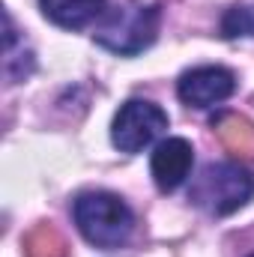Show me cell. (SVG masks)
<instances>
[{"mask_svg": "<svg viewBox=\"0 0 254 257\" xmlns=\"http://www.w3.org/2000/svg\"><path fill=\"white\" fill-rule=\"evenodd\" d=\"M75 224L87 242L99 248H120L135 230V215L111 192H84L72 206Z\"/></svg>", "mask_w": 254, "mask_h": 257, "instance_id": "6da1fadb", "label": "cell"}, {"mask_svg": "<svg viewBox=\"0 0 254 257\" xmlns=\"http://www.w3.org/2000/svg\"><path fill=\"white\" fill-rule=\"evenodd\" d=\"M156 33H159V9L153 3L126 0L111 9V15L96 27L93 39L111 54L132 57L150 48L156 42Z\"/></svg>", "mask_w": 254, "mask_h": 257, "instance_id": "7a4b0ae2", "label": "cell"}, {"mask_svg": "<svg viewBox=\"0 0 254 257\" xmlns=\"http://www.w3.org/2000/svg\"><path fill=\"white\" fill-rule=\"evenodd\" d=\"M254 197V174L242 165L218 162L206 165L191 183L189 200L209 215H230Z\"/></svg>", "mask_w": 254, "mask_h": 257, "instance_id": "3957f363", "label": "cell"}, {"mask_svg": "<svg viewBox=\"0 0 254 257\" xmlns=\"http://www.w3.org/2000/svg\"><path fill=\"white\" fill-rule=\"evenodd\" d=\"M165 128H168V114L159 105H153L147 99H129L114 117L111 141L123 153H141Z\"/></svg>", "mask_w": 254, "mask_h": 257, "instance_id": "277c9868", "label": "cell"}, {"mask_svg": "<svg viewBox=\"0 0 254 257\" xmlns=\"http://www.w3.org/2000/svg\"><path fill=\"white\" fill-rule=\"evenodd\" d=\"M236 90V78L230 69L224 66H197L183 72L177 93L189 108H212L218 102H224L227 96H233Z\"/></svg>", "mask_w": 254, "mask_h": 257, "instance_id": "5b68a950", "label": "cell"}, {"mask_svg": "<svg viewBox=\"0 0 254 257\" xmlns=\"http://www.w3.org/2000/svg\"><path fill=\"white\" fill-rule=\"evenodd\" d=\"M191 165H194V150H191L189 141L186 138H168L153 150L150 171H153V180L162 192H174L186 183Z\"/></svg>", "mask_w": 254, "mask_h": 257, "instance_id": "8992f818", "label": "cell"}, {"mask_svg": "<svg viewBox=\"0 0 254 257\" xmlns=\"http://www.w3.org/2000/svg\"><path fill=\"white\" fill-rule=\"evenodd\" d=\"M48 21L66 30H81L105 12V0H39Z\"/></svg>", "mask_w": 254, "mask_h": 257, "instance_id": "52a82bcc", "label": "cell"}, {"mask_svg": "<svg viewBox=\"0 0 254 257\" xmlns=\"http://www.w3.org/2000/svg\"><path fill=\"white\" fill-rule=\"evenodd\" d=\"M215 132H218L221 144H224L233 156H239V159H245V162H254V123L248 117L224 114V117L215 120Z\"/></svg>", "mask_w": 254, "mask_h": 257, "instance_id": "ba28073f", "label": "cell"}, {"mask_svg": "<svg viewBox=\"0 0 254 257\" xmlns=\"http://www.w3.org/2000/svg\"><path fill=\"white\" fill-rule=\"evenodd\" d=\"M66 254H69L66 239L48 224H39L24 236V257H66Z\"/></svg>", "mask_w": 254, "mask_h": 257, "instance_id": "9c48e42d", "label": "cell"}, {"mask_svg": "<svg viewBox=\"0 0 254 257\" xmlns=\"http://www.w3.org/2000/svg\"><path fill=\"white\" fill-rule=\"evenodd\" d=\"M221 33L227 39L236 36H254V3H242V6H230L221 18Z\"/></svg>", "mask_w": 254, "mask_h": 257, "instance_id": "30bf717a", "label": "cell"}, {"mask_svg": "<svg viewBox=\"0 0 254 257\" xmlns=\"http://www.w3.org/2000/svg\"><path fill=\"white\" fill-rule=\"evenodd\" d=\"M248 257H254V254H248Z\"/></svg>", "mask_w": 254, "mask_h": 257, "instance_id": "8fae6325", "label": "cell"}]
</instances>
